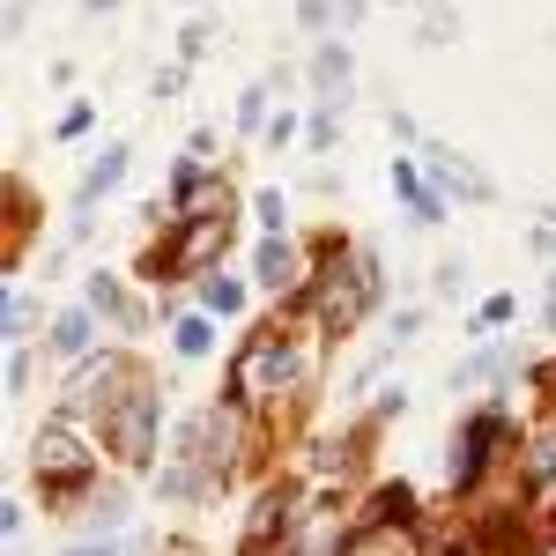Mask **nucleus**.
<instances>
[{
  "mask_svg": "<svg viewBox=\"0 0 556 556\" xmlns=\"http://www.w3.org/2000/svg\"><path fill=\"white\" fill-rule=\"evenodd\" d=\"M549 312H556V275H549Z\"/></svg>",
  "mask_w": 556,
  "mask_h": 556,
  "instance_id": "e433bc0d",
  "label": "nucleus"
},
{
  "mask_svg": "<svg viewBox=\"0 0 556 556\" xmlns=\"http://www.w3.org/2000/svg\"><path fill=\"white\" fill-rule=\"evenodd\" d=\"M67 556H112V549H104V542H83V549H67Z\"/></svg>",
  "mask_w": 556,
  "mask_h": 556,
  "instance_id": "f704fd0d",
  "label": "nucleus"
},
{
  "mask_svg": "<svg viewBox=\"0 0 556 556\" xmlns=\"http://www.w3.org/2000/svg\"><path fill=\"white\" fill-rule=\"evenodd\" d=\"M312 141H304V149H334V141H342V112H334V104H319V112H312Z\"/></svg>",
  "mask_w": 556,
  "mask_h": 556,
  "instance_id": "4be33fe9",
  "label": "nucleus"
},
{
  "mask_svg": "<svg viewBox=\"0 0 556 556\" xmlns=\"http://www.w3.org/2000/svg\"><path fill=\"white\" fill-rule=\"evenodd\" d=\"M513 319H519V304H513V298H482V304H475V319H468V327H475V334H505Z\"/></svg>",
  "mask_w": 556,
  "mask_h": 556,
  "instance_id": "aec40b11",
  "label": "nucleus"
},
{
  "mask_svg": "<svg viewBox=\"0 0 556 556\" xmlns=\"http://www.w3.org/2000/svg\"><path fill=\"white\" fill-rule=\"evenodd\" d=\"M430 282H438V290H445V298H460V282H468V267H460V260H453V267H438V275H430Z\"/></svg>",
  "mask_w": 556,
  "mask_h": 556,
  "instance_id": "7c9ffc66",
  "label": "nucleus"
},
{
  "mask_svg": "<svg viewBox=\"0 0 556 556\" xmlns=\"http://www.w3.org/2000/svg\"><path fill=\"white\" fill-rule=\"evenodd\" d=\"M156 97H186V67H164L156 75Z\"/></svg>",
  "mask_w": 556,
  "mask_h": 556,
  "instance_id": "72a5a7b5",
  "label": "nucleus"
},
{
  "mask_svg": "<svg viewBox=\"0 0 556 556\" xmlns=\"http://www.w3.org/2000/svg\"><path fill=\"white\" fill-rule=\"evenodd\" d=\"M119 178H127V141H112V149H104V156L89 164V178H83V201L97 208V201H104V193H112Z\"/></svg>",
  "mask_w": 556,
  "mask_h": 556,
  "instance_id": "2eb2a0df",
  "label": "nucleus"
},
{
  "mask_svg": "<svg viewBox=\"0 0 556 556\" xmlns=\"http://www.w3.org/2000/svg\"><path fill=\"white\" fill-rule=\"evenodd\" d=\"M253 215H260V238H282V193H253Z\"/></svg>",
  "mask_w": 556,
  "mask_h": 556,
  "instance_id": "393cba45",
  "label": "nucleus"
},
{
  "mask_svg": "<svg viewBox=\"0 0 556 556\" xmlns=\"http://www.w3.org/2000/svg\"><path fill=\"white\" fill-rule=\"evenodd\" d=\"M156 424H164V408H156V386H134L127 401L104 416V445H112V460H127V468H149V460H156Z\"/></svg>",
  "mask_w": 556,
  "mask_h": 556,
  "instance_id": "423d86ee",
  "label": "nucleus"
},
{
  "mask_svg": "<svg viewBox=\"0 0 556 556\" xmlns=\"http://www.w3.org/2000/svg\"><path fill=\"white\" fill-rule=\"evenodd\" d=\"M549 327H556V312H549Z\"/></svg>",
  "mask_w": 556,
  "mask_h": 556,
  "instance_id": "4c0bfd02",
  "label": "nucleus"
},
{
  "mask_svg": "<svg viewBox=\"0 0 556 556\" xmlns=\"http://www.w3.org/2000/svg\"><path fill=\"white\" fill-rule=\"evenodd\" d=\"M23 327H30V298L8 282V319H0V334H8V342H23Z\"/></svg>",
  "mask_w": 556,
  "mask_h": 556,
  "instance_id": "a878e982",
  "label": "nucleus"
},
{
  "mask_svg": "<svg viewBox=\"0 0 556 556\" xmlns=\"http://www.w3.org/2000/svg\"><path fill=\"white\" fill-rule=\"evenodd\" d=\"M89 127H97V104H83V97H75V104L60 112V127H52V134H60V141H83Z\"/></svg>",
  "mask_w": 556,
  "mask_h": 556,
  "instance_id": "5701e85b",
  "label": "nucleus"
},
{
  "mask_svg": "<svg viewBox=\"0 0 556 556\" xmlns=\"http://www.w3.org/2000/svg\"><path fill=\"white\" fill-rule=\"evenodd\" d=\"M83 8H97V15H104V8H119V0H83Z\"/></svg>",
  "mask_w": 556,
  "mask_h": 556,
  "instance_id": "c9c22d12",
  "label": "nucleus"
},
{
  "mask_svg": "<svg viewBox=\"0 0 556 556\" xmlns=\"http://www.w3.org/2000/svg\"><path fill=\"white\" fill-rule=\"evenodd\" d=\"M127 519V497H97V527H119Z\"/></svg>",
  "mask_w": 556,
  "mask_h": 556,
  "instance_id": "2f4dec72",
  "label": "nucleus"
},
{
  "mask_svg": "<svg viewBox=\"0 0 556 556\" xmlns=\"http://www.w3.org/2000/svg\"><path fill=\"white\" fill-rule=\"evenodd\" d=\"M223 245H230V208L186 215L172 245H156V253L141 260V275H149V282H178V275H215V260H223Z\"/></svg>",
  "mask_w": 556,
  "mask_h": 556,
  "instance_id": "20e7f679",
  "label": "nucleus"
},
{
  "mask_svg": "<svg viewBox=\"0 0 556 556\" xmlns=\"http://www.w3.org/2000/svg\"><path fill=\"white\" fill-rule=\"evenodd\" d=\"M505 438H513L505 408H482V416H468V424H460V438H453V468H445L453 497H475V482H482V468L497 460V445H505Z\"/></svg>",
  "mask_w": 556,
  "mask_h": 556,
  "instance_id": "0eeeda50",
  "label": "nucleus"
},
{
  "mask_svg": "<svg viewBox=\"0 0 556 556\" xmlns=\"http://www.w3.org/2000/svg\"><path fill=\"white\" fill-rule=\"evenodd\" d=\"M290 519H298V490H260V505L245 513V556H275Z\"/></svg>",
  "mask_w": 556,
  "mask_h": 556,
  "instance_id": "1a4fd4ad",
  "label": "nucleus"
},
{
  "mask_svg": "<svg viewBox=\"0 0 556 556\" xmlns=\"http://www.w3.org/2000/svg\"><path fill=\"white\" fill-rule=\"evenodd\" d=\"M89 304H97V312H112L119 327H134V319H127V290H119V275H89Z\"/></svg>",
  "mask_w": 556,
  "mask_h": 556,
  "instance_id": "6ab92c4d",
  "label": "nucleus"
},
{
  "mask_svg": "<svg viewBox=\"0 0 556 556\" xmlns=\"http://www.w3.org/2000/svg\"><path fill=\"white\" fill-rule=\"evenodd\" d=\"M393 193L408 201V215H416V223H438V215H445V201H438V186H430V172H424V164H408V156L393 164Z\"/></svg>",
  "mask_w": 556,
  "mask_h": 556,
  "instance_id": "f8f14e48",
  "label": "nucleus"
},
{
  "mask_svg": "<svg viewBox=\"0 0 556 556\" xmlns=\"http://www.w3.org/2000/svg\"><path fill=\"white\" fill-rule=\"evenodd\" d=\"M134 364L119 356V349H89V356H75V371H67V386H60V416H112L119 401L134 393Z\"/></svg>",
  "mask_w": 556,
  "mask_h": 556,
  "instance_id": "39448f33",
  "label": "nucleus"
},
{
  "mask_svg": "<svg viewBox=\"0 0 556 556\" xmlns=\"http://www.w3.org/2000/svg\"><path fill=\"white\" fill-rule=\"evenodd\" d=\"M201 304H208L215 319H230V312H238V304H245V282H238V275H223V267H215V275H201Z\"/></svg>",
  "mask_w": 556,
  "mask_h": 556,
  "instance_id": "dca6fc26",
  "label": "nucleus"
},
{
  "mask_svg": "<svg viewBox=\"0 0 556 556\" xmlns=\"http://www.w3.org/2000/svg\"><path fill=\"white\" fill-rule=\"evenodd\" d=\"M534 253H542V260H556V223H549V215L534 223Z\"/></svg>",
  "mask_w": 556,
  "mask_h": 556,
  "instance_id": "473e14b6",
  "label": "nucleus"
},
{
  "mask_svg": "<svg viewBox=\"0 0 556 556\" xmlns=\"http://www.w3.org/2000/svg\"><path fill=\"white\" fill-rule=\"evenodd\" d=\"M424 172H430V186H438L445 201H468V208H490V201H497L490 172H475L453 141H424Z\"/></svg>",
  "mask_w": 556,
  "mask_h": 556,
  "instance_id": "6e6552de",
  "label": "nucleus"
},
{
  "mask_svg": "<svg viewBox=\"0 0 556 556\" xmlns=\"http://www.w3.org/2000/svg\"><path fill=\"white\" fill-rule=\"evenodd\" d=\"M298 23L304 30H327L334 23V0H298Z\"/></svg>",
  "mask_w": 556,
  "mask_h": 556,
  "instance_id": "bb28decb",
  "label": "nucleus"
},
{
  "mask_svg": "<svg viewBox=\"0 0 556 556\" xmlns=\"http://www.w3.org/2000/svg\"><path fill=\"white\" fill-rule=\"evenodd\" d=\"M230 379H238L230 386L238 408H282L312 379V342H304L298 327H253V342L238 349V371Z\"/></svg>",
  "mask_w": 556,
  "mask_h": 556,
  "instance_id": "f257e3e1",
  "label": "nucleus"
},
{
  "mask_svg": "<svg viewBox=\"0 0 556 556\" xmlns=\"http://www.w3.org/2000/svg\"><path fill=\"white\" fill-rule=\"evenodd\" d=\"M89 475H97V445H89L75 416H52V424L30 438V482H38L52 505H67V497H83Z\"/></svg>",
  "mask_w": 556,
  "mask_h": 556,
  "instance_id": "7ed1b4c3",
  "label": "nucleus"
},
{
  "mask_svg": "<svg viewBox=\"0 0 556 556\" xmlns=\"http://www.w3.org/2000/svg\"><path fill=\"white\" fill-rule=\"evenodd\" d=\"M379 519H393V527H416V490H408V482H386V490H379Z\"/></svg>",
  "mask_w": 556,
  "mask_h": 556,
  "instance_id": "412c9836",
  "label": "nucleus"
},
{
  "mask_svg": "<svg viewBox=\"0 0 556 556\" xmlns=\"http://www.w3.org/2000/svg\"><path fill=\"white\" fill-rule=\"evenodd\" d=\"M178 52H186V60H201V52H208V23H186V38H178Z\"/></svg>",
  "mask_w": 556,
  "mask_h": 556,
  "instance_id": "c756f323",
  "label": "nucleus"
},
{
  "mask_svg": "<svg viewBox=\"0 0 556 556\" xmlns=\"http://www.w3.org/2000/svg\"><path fill=\"white\" fill-rule=\"evenodd\" d=\"M312 89H319L327 104H342V97H349V45L342 38H327L319 52H312Z\"/></svg>",
  "mask_w": 556,
  "mask_h": 556,
  "instance_id": "ddd939ff",
  "label": "nucleus"
},
{
  "mask_svg": "<svg viewBox=\"0 0 556 556\" xmlns=\"http://www.w3.org/2000/svg\"><path fill=\"white\" fill-rule=\"evenodd\" d=\"M0 534H8V549H15V542H23V505H15V497H8V505H0Z\"/></svg>",
  "mask_w": 556,
  "mask_h": 556,
  "instance_id": "c85d7f7f",
  "label": "nucleus"
},
{
  "mask_svg": "<svg viewBox=\"0 0 556 556\" xmlns=\"http://www.w3.org/2000/svg\"><path fill=\"white\" fill-rule=\"evenodd\" d=\"M371 304H379V260L364 253V245H342L334 260H319V282H312V327L319 334H356L364 319H371Z\"/></svg>",
  "mask_w": 556,
  "mask_h": 556,
  "instance_id": "f03ea898",
  "label": "nucleus"
},
{
  "mask_svg": "<svg viewBox=\"0 0 556 556\" xmlns=\"http://www.w3.org/2000/svg\"><path fill=\"white\" fill-rule=\"evenodd\" d=\"M298 275H304V260L290 238H260V253H253V282L267 290V298H282V290H298Z\"/></svg>",
  "mask_w": 556,
  "mask_h": 556,
  "instance_id": "9d476101",
  "label": "nucleus"
},
{
  "mask_svg": "<svg viewBox=\"0 0 556 556\" xmlns=\"http://www.w3.org/2000/svg\"><path fill=\"white\" fill-rule=\"evenodd\" d=\"M260 119H267V83H253L238 97V134H260Z\"/></svg>",
  "mask_w": 556,
  "mask_h": 556,
  "instance_id": "b1692460",
  "label": "nucleus"
},
{
  "mask_svg": "<svg viewBox=\"0 0 556 556\" xmlns=\"http://www.w3.org/2000/svg\"><path fill=\"white\" fill-rule=\"evenodd\" d=\"M30 386V356H23V342H8V393H23Z\"/></svg>",
  "mask_w": 556,
  "mask_h": 556,
  "instance_id": "cd10ccee",
  "label": "nucleus"
},
{
  "mask_svg": "<svg viewBox=\"0 0 556 556\" xmlns=\"http://www.w3.org/2000/svg\"><path fill=\"white\" fill-rule=\"evenodd\" d=\"M52 349H60V356H89V304H83V312H60Z\"/></svg>",
  "mask_w": 556,
  "mask_h": 556,
  "instance_id": "a211bd4d",
  "label": "nucleus"
},
{
  "mask_svg": "<svg viewBox=\"0 0 556 556\" xmlns=\"http://www.w3.org/2000/svg\"><path fill=\"white\" fill-rule=\"evenodd\" d=\"M342 556H408V527H386V519H371L364 534H349Z\"/></svg>",
  "mask_w": 556,
  "mask_h": 556,
  "instance_id": "4468645a",
  "label": "nucleus"
},
{
  "mask_svg": "<svg viewBox=\"0 0 556 556\" xmlns=\"http://www.w3.org/2000/svg\"><path fill=\"white\" fill-rule=\"evenodd\" d=\"M527 497L534 505H556V416L527 438Z\"/></svg>",
  "mask_w": 556,
  "mask_h": 556,
  "instance_id": "9b49d317",
  "label": "nucleus"
},
{
  "mask_svg": "<svg viewBox=\"0 0 556 556\" xmlns=\"http://www.w3.org/2000/svg\"><path fill=\"white\" fill-rule=\"evenodd\" d=\"M549 223H556V208H549Z\"/></svg>",
  "mask_w": 556,
  "mask_h": 556,
  "instance_id": "58836bf2",
  "label": "nucleus"
},
{
  "mask_svg": "<svg viewBox=\"0 0 556 556\" xmlns=\"http://www.w3.org/2000/svg\"><path fill=\"white\" fill-rule=\"evenodd\" d=\"M208 342H215V319H193V312H186V319H172V349L186 356V364H201V356H208Z\"/></svg>",
  "mask_w": 556,
  "mask_h": 556,
  "instance_id": "f3484780",
  "label": "nucleus"
}]
</instances>
